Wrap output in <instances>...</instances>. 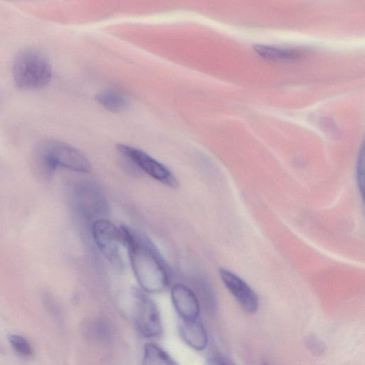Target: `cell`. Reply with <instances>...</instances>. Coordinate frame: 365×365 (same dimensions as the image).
I'll use <instances>...</instances> for the list:
<instances>
[{
  "mask_svg": "<svg viewBox=\"0 0 365 365\" xmlns=\"http://www.w3.org/2000/svg\"><path fill=\"white\" fill-rule=\"evenodd\" d=\"M32 164L36 177L44 181L49 180L58 167L81 173H88L91 169L81 151L57 140H46L38 145Z\"/></svg>",
  "mask_w": 365,
  "mask_h": 365,
  "instance_id": "obj_2",
  "label": "cell"
},
{
  "mask_svg": "<svg viewBox=\"0 0 365 365\" xmlns=\"http://www.w3.org/2000/svg\"><path fill=\"white\" fill-rule=\"evenodd\" d=\"M125 247L134 276L147 294H158L170 285L172 270L160 252L146 237L121 225Z\"/></svg>",
  "mask_w": 365,
  "mask_h": 365,
  "instance_id": "obj_1",
  "label": "cell"
},
{
  "mask_svg": "<svg viewBox=\"0 0 365 365\" xmlns=\"http://www.w3.org/2000/svg\"><path fill=\"white\" fill-rule=\"evenodd\" d=\"M364 148L361 146L357 158L356 163V182L359 190L362 196L364 192Z\"/></svg>",
  "mask_w": 365,
  "mask_h": 365,
  "instance_id": "obj_15",
  "label": "cell"
},
{
  "mask_svg": "<svg viewBox=\"0 0 365 365\" xmlns=\"http://www.w3.org/2000/svg\"><path fill=\"white\" fill-rule=\"evenodd\" d=\"M127 297L130 315L140 334L146 338L160 336L163 324L155 302L138 288L131 289Z\"/></svg>",
  "mask_w": 365,
  "mask_h": 365,
  "instance_id": "obj_4",
  "label": "cell"
},
{
  "mask_svg": "<svg viewBox=\"0 0 365 365\" xmlns=\"http://www.w3.org/2000/svg\"><path fill=\"white\" fill-rule=\"evenodd\" d=\"M219 274L224 284L241 308L247 313H255L259 308V302L258 296L253 289L229 269L221 267Z\"/></svg>",
  "mask_w": 365,
  "mask_h": 365,
  "instance_id": "obj_8",
  "label": "cell"
},
{
  "mask_svg": "<svg viewBox=\"0 0 365 365\" xmlns=\"http://www.w3.org/2000/svg\"><path fill=\"white\" fill-rule=\"evenodd\" d=\"M143 365H177L173 359L161 347L147 343L143 349Z\"/></svg>",
  "mask_w": 365,
  "mask_h": 365,
  "instance_id": "obj_12",
  "label": "cell"
},
{
  "mask_svg": "<svg viewBox=\"0 0 365 365\" xmlns=\"http://www.w3.org/2000/svg\"><path fill=\"white\" fill-rule=\"evenodd\" d=\"M205 365H227L222 359L217 356H211L206 361Z\"/></svg>",
  "mask_w": 365,
  "mask_h": 365,
  "instance_id": "obj_16",
  "label": "cell"
},
{
  "mask_svg": "<svg viewBox=\"0 0 365 365\" xmlns=\"http://www.w3.org/2000/svg\"><path fill=\"white\" fill-rule=\"evenodd\" d=\"M9 342L14 350L24 357H30L33 355V348L29 341L19 334H11L9 336Z\"/></svg>",
  "mask_w": 365,
  "mask_h": 365,
  "instance_id": "obj_14",
  "label": "cell"
},
{
  "mask_svg": "<svg viewBox=\"0 0 365 365\" xmlns=\"http://www.w3.org/2000/svg\"><path fill=\"white\" fill-rule=\"evenodd\" d=\"M173 307L180 320H192L198 318L200 306L195 292L187 285L178 282L170 290Z\"/></svg>",
  "mask_w": 365,
  "mask_h": 365,
  "instance_id": "obj_9",
  "label": "cell"
},
{
  "mask_svg": "<svg viewBox=\"0 0 365 365\" xmlns=\"http://www.w3.org/2000/svg\"><path fill=\"white\" fill-rule=\"evenodd\" d=\"M178 332L182 341L196 351L204 350L208 344V336L203 324L197 319L180 320Z\"/></svg>",
  "mask_w": 365,
  "mask_h": 365,
  "instance_id": "obj_10",
  "label": "cell"
},
{
  "mask_svg": "<svg viewBox=\"0 0 365 365\" xmlns=\"http://www.w3.org/2000/svg\"><path fill=\"white\" fill-rule=\"evenodd\" d=\"M97 103L105 109L119 113L125 110L129 101L125 94L115 89H108L100 92L96 97Z\"/></svg>",
  "mask_w": 365,
  "mask_h": 365,
  "instance_id": "obj_11",
  "label": "cell"
},
{
  "mask_svg": "<svg viewBox=\"0 0 365 365\" xmlns=\"http://www.w3.org/2000/svg\"><path fill=\"white\" fill-rule=\"evenodd\" d=\"M91 234L96 246L110 264L118 269H123L122 248L125 247L121 227L101 218L92 222Z\"/></svg>",
  "mask_w": 365,
  "mask_h": 365,
  "instance_id": "obj_6",
  "label": "cell"
},
{
  "mask_svg": "<svg viewBox=\"0 0 365 365\" xmlns=\"http://www.w3.org/2000/svg\"><path fill=\"white\" fill-rule=\"evenodd\" d=\"M71 203L77 215L86 220L104 218L108 203L101 188L93 182L81 181L72 190Z\"/></svg>",
  "mask_w": 365,
  "mask_h": 365,
  "instance_id": "obj_5",
  "label": "cell"
},
{
  "mask_svg": "<svg viewBox=\"0 0 365 365\" xmlns=\"http://www.w3.org/2000/svg\"><path fill=\"white\" fill-rule=\"evenodd\" d=\"M255 51L261 56L270 59H295L301 56L300 51L284 49L267 45H255Z\"/></svg>",
  "mask_w": 365,
  "mask_h": 365,
  "instance_id": "obj_13",
  "label": "cell"
},
{
  "mask_svg": "<svg viewBox=\"0 0 365 365\" xmlns=\"http://www.w3.org/2000/svg\"><path fill=\"white\" fill-rule=\"evenodd\" d=\"M116 149L139 170L155 180L172 188L178 186V180L173 173L143 150L125 144H118Z\"/></svg>",
  "mask_w": 365,
  "mask_h": 365,
  "instance_id": "obj_7",
  "label": "cell"
},
{
  "mask_svg": "<svg viewBox=\"0 0 365 365\" xmlns=\"http://www.w3.org/2000/svg\"><path fill=\"white\" fill-rule=\"evenodd\" d=\"M12 74L15 85L21 90L39 89L46 86L52 77L48 60L34 50H24L16 56Z\"/></svg>",
  "mask_w": 365,
  "mask_h": 365,
  "instance_id": "obj_3",
  "label": "cell"
}]
</instances>
